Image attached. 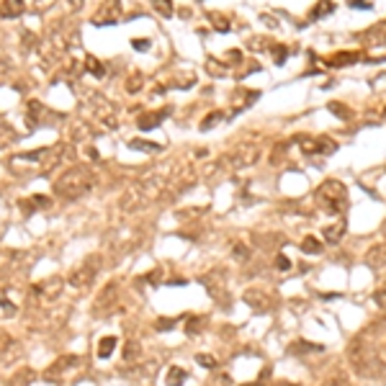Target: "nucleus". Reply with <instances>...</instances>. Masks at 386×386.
<instances>
[{
  "label": "nucleus",
  "mask_w": 386,
  "mask_h": 386,
  "mask_svg": "<svg viewBox=\"0 0 386 386\" xmlns=\"http://www.w3.org/2000/svg\"><path fill=\"white\" fill-rule=\"evenodd\" d=\"M93 185H95V173L88 165H77L54 180V193H59L65 199H80V196H88Z\"/></svg>",
  "instance_id": "obj_1"
},
{
  "label": "nucleus",
  "mask_w": 386,
  "mask_h": 386,
  "mask_svg": "<svg viewBox=\"0 0 386 386\" xmlns=\"http://www.w3.org/2000/svg\"><path fill=\"white\" fill-rule=\"evenodd\" d=\"M350 366L358 376H378L381 373V358L376 356L373 345L366 335H358L350 342Z\"/></svg>",
  "instance_id": "obj_2"
},
{
  "label": "nucleus",
  "mask_w": 386,
  "mask_h": 386,
  "mask_svg": "<svg viewBox=\"0 0 386 386\" xmlns=\"http://www.w3.org/2000/svg\"><path fill=\"white\" fill-rule=\"evenodd\" d=\"M314 196H317V204H319L322 209H327L330 214H342V211L347 209V188H345V183L337 180V178L325 180V183L317 188Z\"/></svg>",
  "instance_id": "obj_3"
},
{
  "label": "nucleus",
  "mask_w": 386,
  "mask_h": 386,
  "mask_svg": "<svg viewBox=\"0 0 386 386\" xmlns=\"http://www.w3.org/2000/svg\"><path fill=\"white\" fill-rule=\"evenodd\" d=\"M98 268H101V263H98L95 258H88L83 265H77V268L72 270L70 283H72L75 288H85V286H90L93 278H95V273H98Z\"/></svg>",
  "instance_id": "obj_4"
},
{
  "label": "nucleus",
  "mask_w": 386,
  "mask_h": 386,
  "mask_svg": "<svg viewBox=\"0 0 386 386\" xmlns=\"http://www.w3.org/2000/svg\"><path fill=\"white\" fill-rule=\"evenodd\" d=\"M260 160V149L258 147H242V149H235V152H229L224 163L232 168V170H240V168H250Z\"/></svg>",
  "instance_id": "obj_5"
},
{
  "label": "nucleus",
  "mask_w": 386,
  "mask_h": 386,
  "mask_svg": "<svg viewBox=\"0 0 386 386\" xmlns=\"http://www.w3.org/2000/svg\"><path fill=\"white\" fill-rule=\"evenodd\" d=\"M88 101L93 103V108H95V113H98V119H101L106 126H116V124H119V119H116V108H113L103 95L88 93Z\"/></svg>",
  "instance_id": "obj_6"
},
{
  "label": "nucleus",
  "mask_w": 386,
  "mask_h": 386,
  "mask_svg": "<svg viewBox=\"0 0 386 386\" xmlns=\"http://www.w3.org/2000/svg\"><path fill=\"white\" fill-rule=\"evenodd\" d=\"M119 16H121V6L116 3V0H108V3L93 16V23L95 26H111V23L119 21Z\"/></svg>",
  "instance_id": "obj_7"
},
{
  "label": "nucleus",
  "mask_w": 386,
  "mask_h": 386,
  "mask_svg": "<svg viewBox=\"0 0 386 386\" xmlns=\"http://www.w3.org/2000/svg\"><path fill=\"white\" fill-rule=\"evenodd\" d=\"M18 353H21L18 342H16L13 337H8V335H0V366L13 363V358H16Z\"/></svg>",
  "instance_id": "obj_8"
},
{
  "label": "nucleus",
  "mask_w": 386,
  "mask_h": 386,
  "mask_svg": "<svg viewBox=\"0 0 386 386\" xmlns=\"http://www.w3.org/2000/svg\"><path fill=\"white\" fill-rule=\"evenodd\" d=\"M221 276H224V273H219V270L204 276V286H206V291H209L216 301H221V296H227V291H224V278H221Z\"/></svg>",
  "instance_id": "obj_9"
},
{
  "label": "nucleus",
  "mask_w": 386,
  "mask_h": 386,
  "mask_svg": "<svg viewBox=\"0 0 386 386\" xmlns=\"http://www.w3.org/2000/svg\"><path fill=\"white\" fill-rule=\"evenodd\" d=\"M366 265L373 268V270L386 268V242H378V245H373V247L366 252Z\"/></svg>",
  "instance_id": "obj_10"
},
{
  "label": "nucleus",
  "mask_w": 386,
  "mask_h": 386,
  "mask_svg": "<svg viewBox=\"0 0 386 386\" xmlns=\"http://www.w3.org/2000/svg\"><path fill=\"white\" fill-rule=\"evenodd\" d=\"M245 304H247V306H252L255 312H268V309H270V299H268V294H265V291H258V288H252V291H247V294H245Z\"/></svg>",
  "instance_id": "obj_11"
},
{
  "label": "nucleus",
  "mask_w": 386,
  "mask_h": 386,
  "mask_svg": "<svg viewBox=\"0 0 386 386\" xmlns=\"http://www.w3.org/2000/svg\"><path fill=\"white\" fill-rule=\"evenodd\" d=\"M345 221H335V224H330V227H325L322 229V235H325V242L327 245H337L340 240H342V235H345Z\"/></svg>",
  "instance_id": "obj_12"
},
{
  "label": "nucleus",
  "mask_w": 386,
  "mask_h": 386,
  "mask_svg": "<svg viewBox=\"0 0 386 386\" xmlns=\"http://www.w3.org/2000/svg\"><path fill=\"white\" fill-rule=\"evenodd\" d=\"M23 13V0H3V6H0V16L3 18H16Z\"/></svg>",
  "instance_id": "obj_13"
},
{
  "label": "nucleus",
  "mask_w": 386,
  "mask_h": 386,
  "mask_svg": "<svg viewBox=\"0 0 386 386\" xmlns=\"http://www.w3.org/2000/svg\"><path fill=\"white\" fill-rule=\"evenodd\" d=\"M113 291H116V283H108L106 288H103V294H101V299L95 301V314H103L106 309L113 304Z\"/></svg>",
  "instance_id": "obj_14"
},
{
  "label": "nucleus",
  "mask_w": 386,
  "mask_h": 386,
  "mask_svg": "<svg viewBox=\"0 0 386 386\" xmlns=\"http://www.w3.org/2000/svg\"><path fill=\"white\" fill-rule=\"evenodd\" d=\"M366 44H386V26L381 23V26H373L368 34H363L361 36Z\"/></svg>",
  "instance_id": "obj_15"
},
{
  "label": "nucleus",
  "mask_w": 386,
  "mask_h": 386,
  "mask_svg": "<svg viewBox=\"0 0 386 386\" xmlns=\"http://www.w3.org/2000/svg\"><path fill=\"white\" fill-rule=\"evenodd\" d=\"M119 345V340H116L113 335H106V337H101V342H98V358H111V353H113V347Z\"/></svg>",
  "instance_id": "obj_16"
},
{
  "label": "nucleus",
  "mask_w": 386,
  "mask_h": 386,
  "mask_svg": "<svg viewBox=\"0 0 386 386\" xmlns=\"http://www.w3.org/2000/svg\"><path fill=\"white\" fill-rule=\"evenodd\" d=\"M301 250H304L306 255H317V252L325 250V242H319L314 235H306V237L301 240Z\"/></svg>",
  "instance_id": "obj_17"
},
{
  "label": "nucleus",
  "mask_w": 386,
  "mask_h": 386,
  "mask_svg": "<svg viewBox=\"0 0 386 386\" xmlns=\"http://www.w3.org/2000/svg\"><path fill=\"white\" fill-rule=\"evenodd\" d=\"M163 119H165V113H160V111H157V113H144V116H139V129H142V132H149L152 126H157Z\"/></svg>",
  "instance_id": "obj_18"
},
{
  "label": "nucleus",
  "mask_w": 386,
  "mask_h": 386,
  "mask_svg": "<svg viewBox=\"0 0 386 386\" xmlns=\"http://www.w3.org/2000/svg\"><path fill=\"white\" fill-rule=\"evenodd\" d=\"M332 11H335V3H332V0H319V3L314 6V11L309 13V18H312V21H319L322 16H330Z\"/></svg>",
  "instance_id": "obj_19"
},
{
  "label": "nucleus",
  "mask_w": 386,
  "mask_h": 386,
  "mask_svg": "<svg viewBox=\"0 0 386 386\" xmlns=\"http://www.w3.org/2000/svg\"><path fill=\"white\" fill-rule=\"evenodd\" d=\"M185 378H188L185 368H178V366H173V368L168 371V386H180V383H185Z\"/></svg>",
  "instance_id": "obj_20"
},
{
  "label": "nucleus",
  "mask_w": 386,
  "mask_h": 386,
  "mask_svg": "<svg viewBox=\"0 0 386 386\" xmlns=\"http://www.w3.org/2000/svg\"><path fill=\"white\" fill-rule=\"evenodd\" d=\"M221 119H224V113H221V111H211V113L206 116V119H201V132H209V129H211L214 124H219Z\"/></svg>",
  "instance_id": "obj_21"
},
{
  "label": "nucleus",
  "mask_w": 386,
  "mask_h": 386,
  "mask_svg": "<svg viewBox=\"0 0 386 386\" xmlns=\"http://www.w3.org/2000/svg\"><path fill=\"white\" fill-rule=\"evenodd\" d=\"M204 325H206V319H201V317H188L185 319V335H196Z\"/></svg>",
  "instance_id": "obj_22"
},
{
  "label": "nucleus",
  "mask_w": 386,
  "mask_h": 386,
  "mask_svg": "<svg viewBox=\"0 0 386 386\" xmlns=\"http://www.w3.org/2000/svg\"><path fill=\"white\" fill-rule=\"evenodd\" d=\"M330 111L337 116V119H345V121L353 116V113H350V108H347V106H342V103H337V101H332V103H330Z\"/></svg>",
  "instance_id": "obj_23"
},
{
  "label": "nucleus",
  "mask_w": 386,
  "mask_h": 386,
  "mask_svg": "<svg viewBox=\"0 0 386 386\" xmlns=\"http://www.w3.org/2000/svg\"><path fill=\"white\" fill-rule=\"evenodd\" d=\"M85 62H88V72H90V75H95V77H103V75H106V67H103V62H98L95 57H88Z\"/></svg>",
  "instance_id": "obj_24"
},
{
  "label": "nucleus",
  "mask_w": 386,
  "mask_h": 386,
  "mask_svg": "<svg viewBox=\"0 0 386 386\" xmlns=\"http://www.w3.org/2000/svg\"><path fill=\"white\" fill-rule=\"evenodd\" d=\"M134 149H149V152H163V147L160 144H154V142H144V139H132L129 142Z\"/></svg>",
  "instance_id": "obj_25"
},
{
  "label": "nucleus",
  "mask_w": 386,
  "mask_h": 386,
  "mask_svg": "<svg viewBox=\"0 0 386 386\" xmlns=\"http://www.w3.org/2000/svg\"><path fill=\"white\" fill-rule=\"evenodd\" d=\"M317 142H319V154H332L337 149V144L330 137H317Z\"/></svg>",
  "instance_id": "obj_26"
},
{
  "label": "nucleus",
  "mask_w": 386,
  "mask_h": 386,
  "mask_svg": "<svg viewBox=\"0 0 386 386\" xmlns=\"http://www.w3.org/2000/svg\"><path fill=\"white\" fill-rule=\"evenodd\" d=\"M350 62H358V54L350 52V54H337L332 59H327V65H350Z\"/></svg>",
  "instance_id": "obj_27"
},
{
  "label": "nucleus",
  "mask_w": 386,
  "mask_h": 386,
  "mask_svg": "<svg viewBox=\"0 0 386 386\" xmlns=\"http://www.w3.org/2000/svg\"><path fill=\"white\" fill-rule=\"evenodd\" d=\"M152 3H154V8H157L165 18L173 16V3H170V0H152Z\"/></svg>",
  "instance_id": "obj_28"
},
{
  "label": "nucleus",
  "mask_w": 386,
  "mask_h": 386,
  "mask_svg": "<svg viewBox=\"0 0 386 386\" xmlns=\"http://www.w3.org/2000/svg\"><path fill=\"white\" fill-rule=\"evenodd\" d=\"M211 21H214L216 31H221V34H227V31H229V21H227L224 16H219V13H211Z\"/></svg>",
  "instance_id": "obj_29"
},
{
  "label": "nucleus",
  "mask_w": 386,
  "mask_h": 386,
  "mask_svg": "<svg viewBox=\"0 0 386 386\" xmlns=\"http://www.w3.org/2000/svg\"><path fill=\"white\" fill-rule=\"evenodd\" d=\"M322 386H353V383H350V378H345V376H332Z\"/></svg>",
  "instance_id": "obj_30"
},
{
  "label": "nucleus",
  "mask_w": 386,
  "mask_h": 386,
  "mask_svg": "<svg viewBox=\"0 0 386 386\" xmlns=\"http://www.w3.org/2000/svg\"><path fill=\"white\" fill-rule=\"evenodd\" d=\"M196 363L204 366V368H216V361H214L211 356H206V353H199V356H196Z\"/></svg>",
  "instance_id": "obj_31"
},
{
  "label": "nucleus",
  "mask_w": 386,
  "mask_h": 386,
  "mask_svg": "<svg viewBox=\"0 0 386 386\" xmlns=\"http://www.w3.org/2000/svg\"><path fill=\"white\" fill-rule=\"evenodd\" d=\"M206 67H209V72H211L214 77L227 75V67H224V65H219V62H214V59H209V65H206Z\"/></svg>",
  "instance_id": "obj_32"
},
{
  "label": "nucleus",
  "mask_w": 386,
  "mask_h": 386,
  "mask_svg": "<svg viewBox=\"0 0 386 386\" xmlns=\"http://www.w3.org/2000/svg\"><path fill=\"white\" fill-rule=\"evenodd\" d=\"M255 242H258L260 247H270V245L281 242V237H260V235H255Z\"/></svg>",
  "instance_id": "obj_33"
},
{
  "label": "nucleus",
  "mask_w": 386,
  "mask_h": 386,
  "mask_svg": "<svg viewBox=\"0 0 386 386\" xmlns=\"http://www.w3.org/2000/svg\"><path fill=\"white\" fill-rule=\"evenodd\" d=\"M235 258L237 260H247L250 258V247L247 245H235Z\"/></svg>",
  "instance_id": "obj_34"
},
{
  "label": "nucleus",
  "mask_w": 386,
  "mask_h": 386,
  "mask_svg": "<svg viewBox=\"0 0 386 386\" xmlns=\"http://www.w3.org/2000/svg\"><path fill=\"white\" fill-rule=\"evenodd\" d=\"M347 6H353V8H358V11H368L373 3H371V0H347Z\"/></svg>",
  "instance_id": "obj_35"
},
{
  "label": "nucleus",
  "mask_w": 386,
  "mask_h": 386,
  "mask_svg": "<svg viewBox=\"0 0 386 386\" xmlns=\"http://www.w3.org/2000/svg\"><path fill=\"white\" fill-rule=\"evenodd\" d=\"M137 350H139L137 342H129V345H126V350H124V358H126V361H134V358H137Z\"/></svg>",
  "instance_id": "obj_36"
},
{
  "label": "nucleus",
  "mask_w": 386,
  "mask_h": 386,
  "mask_svg": "<svg viewBox=\"0 0 386 386\" xmlns=\"http://www.w3.org/2000/svg\"><path fill=\"white\" fill-rule=\"evenodd\" d=\"M373 301H376L381 309H386V288H378V291L373 294Z\"/></svg>",
  "instance_id": "obj_37"
},
{
  "label": "nucleus",
  "mask_w": 386,
  "mask_h": 386,
  "mask_svg": "<svg viewBox=\"0 0 386 386\" xmlns=\"http://www.w3.org/2000/svg\"><path fill=\"white\" fill-rule=\"evenodd\" d=\"M139 85H142V77H139V75H134L132 80H129V85H126V90H129V93H137V90H139Z\"/></svg>",
  "instance_id": "obj_38"
},
{
  "label": "nucleus",
  "mask_w": 386,
  "mask_h": 386,
  "mask_svg": "<svg viewBox=\"0 0 386 386\" xmlns=\"http://www.w3.org/2000/svg\"><path fill=\"white\" fill-rule=\"evenodd\" d=\"M276 268H281V270H288V268H291V260H288L286 255H278V258H276Z\"/></svg>",
  "instance_id": "obj_39"
},
{
  "label": "nucleus",
  "mask_w": 386,
  "mask_h": 386,
  "mask_svg": "<svg viewBox=\"0 0 386 386\" xmlns=\"http://www.w3.org/2000/svg\"><path fill=\"white\" fill-rule=\"evenodd\" d=\"M132 44H134V49H147V47H149V39H134Z\"/></svg>",
  "instance_id": "obj_40"
},
{
  "label": "nucleus",
  "mask_w": 386,
  "mask_h": 386,
  "mask_svg": "<svg viewBox=\"0 0 386 386\" xmlns=\"http://www.w3.org/2000/svg\"><path fill=\"white\" fill-rule=\"evenodd\" d=\"M175 322H170V319H163V322H157V330H170Z\"/></svg>",
  "instance_id": "obj_41"
},
{
  "label": "nucleus",
  "mask_w": 386,
  "mask_h": 386,
  "mask_svg": "<svg viewBox=\"0 0 386 386\" xmlns=\"http://www.w3.org/2000/svg\"><path fill=\"white\" fill-rule=\"evenodd\" d=\"M52 3H54V0H36L39 8H52Z\"/></svg>",
  "instance_id": "obj_42"
},
{
  "label": "nucleus",
  "mask_w": 386,
  "mask_h": 386,
  "mask_svg": "<svg viewBox=\"0 0 386 386\" xmlns=\"http://www.w3.org/2000/svg\"><path fill=\"white\" fill-rule=\"evenodd\" d=\"M70 3H72V6H75V8H80V6H83V3H85V0H70Z\"/></svg>",
  "instance_id": "obj_43"
},
{
  "label": "nucleus",
  "mask_w": 386,
  "mask_h": 386,
  "mask_svg": "<svg viewBox=\"0 0 386 386\" xmlns=\"http://www.w3.org/2000/svg\"><path fill=\"white\" fill-rule=\"evenodd\" d=\"M383 232H386V224H383Z\"/></svg>",
  "instance_id": "obj_44"
},
{
  "label": "nucleus",
  "mask_w": 386,
  "mask_h": 386,
  "mask_svg": "<svg viewBox=\"0 0 386 386\" xmlns=\"http://www.w3.org/2000/svg\"><path fill=\"white\" fill-rule=\"evenodd\" d=\"M383 116H386V111H383Z\"/></svg>",
  "instance_id": "obj_45"
}]
</instances>
